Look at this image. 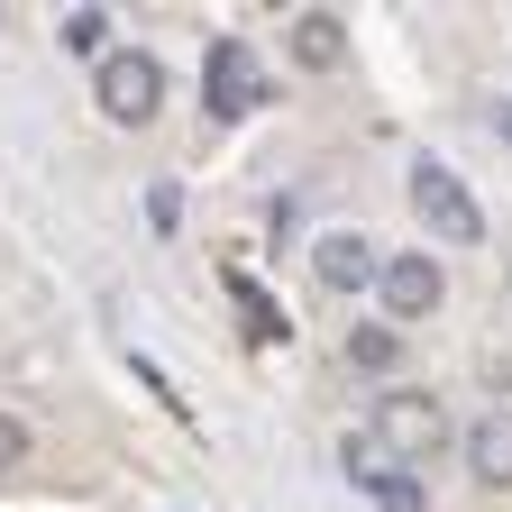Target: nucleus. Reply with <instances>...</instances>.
I'll use <instances>...</instances> for the list:
<instances>
[{
  "label": "nucleus",
  "mask_w": 512,
  "mask_h": 512,
  "mask_svg": "<svg viewBox=\"0 0 512 512\" xmlns=\"http://www.w3.org/2000/svg\"><path fill=\"white\" fill-rule=\"evenodd\" d=\"M366 439H375L394 467H430L458 430H448V403L430 394V384H394V394L375 403V430H366Z\"/></svg>",
  "instance_id": "nucleus-1"
},
{
  "label": "nucleus",
  "mask_w": 512,
  "mask_h": 512,
  "mask_svg": "<svg viewBox=\"0 0 512 512\" xmlns=\"http://www.w3.org/2000/svg\"><path fill=\"white\" fill-rule=\"evenodd\" d=\"M92 101H101V119H119V128H147V119L165 110V74H156V55H147V46H110V55H101V74H92Z\"/></svg>",
  "instance_id": "nucleus-2"
},
{
  "label": "nucleus",
  "mask_w": 512,
  "mask_h": 512,
  "mask_svg": "<svg viewBox=\"0 0 512 512\" xmlns=\"http://www.w3.org/2000/svg\"><path fill=\"white\" fill-rule=\"evenodd\" d=\"M412 211H421V229H439L448 247H476L485 238V211H476V192L458 183V174H448V165H412Z\"/></svg>",
  "instance_id": "nucleus-3"
},
{
  "label": "nucleus",
  "mask_w": 512,
  "mask_h": 512,
  "mask_svg": "<svg viewBox=\"0 0 512 512\" xmlns=\"http://www.w3.org/2000/svg\"><path fill=\"white\" fill-rule=\"evenodd\" d=\"M375 302H384L394 330H412V320H430V311L448 302V275L430 266L421 247H412V256H384V266H375Z\"/></svg>",
  "instance_id": "nucleus-4"
},
{
  "label": "nucleus",
  "mask_w": 512,
  "mask_h": 512,
  "mask_svg": "<svg viewBox=\"0 0 512 512\" xmlns=\"http://www.w3.org/2000/svg\"><path fill=\"white\" fill-rule=\"evenodd\" d=\"M256 101H266V74H256V55H247L238 37H220V46H211V64H202V110H211V119H247Z\"/></svg>",
  "instance_id": "nucleus-5"
},
{
  "label": "nucleus",
  "mask_w": 512,
  "mask_h": 512,
  "mask_svg": "<svg viewBox=\"0 0 512 512\" xmlns=\"http://www.w3.org/2000/svg\"><path fill=\"white\" fill-rule=\"evenodd\" d=\"M339 467H348V485H357L375 512H430V494L412 485V467H394L375 439H348V458H339Z\"/></svg>",
  "instance_id": "nucleus-6"
},
{
  "label": "nucleus",
  "mask_w": 512,
  "mask_h": 512,
  "mask_svg": "<svg viewBox=\"0 0 512 512\" xmlns=\"http://www.w3.org/2000/svg\"><path fill=\"white\" fill-rule=\"evenodd\" d=\"M375 266H384V256H375L357 229H330V238L311 247V275L330 284V293H366V284H375Z\"/></svg>",
  "instance_id": "nucleus-7"
},
{
  "label": "nucleus",
  "mask_w": 512,
  "mask_h": 512,
  "mask_svg": "<svg viewBox=\"0 0 512 512\" xmlns=\"http://www.w3.org/2000/svg\"><path fill=\"white\" fill-rule=\"evenodd\" d=\"M467 476L485 485V494H503L512 485V412H485V421H467Z\"/></svg>",
  "instance_id": "nucleus-8"
},
{
  "label": "nucleus",
  "mask_w": 512,
  "mask_h": 512,
  "mask_svg": "<svg viewBox=\"0 0 512 512\" xmlns=\"http://www.w3.org/2000/svg\"><path fill=\"white\" fill-rule=\"evenodd\" d=\"M339 55H348V19H330V10H302L293 19V64H302V74H330Z\"/></svg>",
  "instance_id": "nucleus-9"
},
{
  "label": "nucleus",
  "mask_w": 512,
  "mask_h": 512,
  "mask_svg": "<svg viewBox=\"0 0 512 512\" xmlns=\"http://www.w3.org/2000/svg\"><path fill=\"white\" fill-rule=\"evenodd\" d=\"M64 46H74V55H110V19L101 10H74V19H64Z\"/></svg>",
  "instance_id": "nucleus-10"
},
{
  "label": "nucleus",
  "mask_w": 512,
  "mask_h": 512,
  "mask_svg": "<svg viewBox=\"0 0 512 512\" xmlns=\"http://www.w3.org/2000/svg\"><path fill=\"white\" fill-rule=\"evenodd\" d=\"M348 366H394V330H348Z\"/></svg>",
  "instance_id": "nucleus-11"
},
{
  "label": "nucleus",
  "mask_w": 512,
  "mask_h": 512,
  "mask_svg": "<svg viewBox=\"0 0 512 512\" xmlns=\"http://www.w3.org/2000/svg\"><path fill=\"white\" fill-rule=\"evenodd\" d=\"M28 448H37V430H28L19 412H0V476H10V467L28 458Z\"/></svg>",
  "instance_id": "nucleus-12"
}]
</instances>
